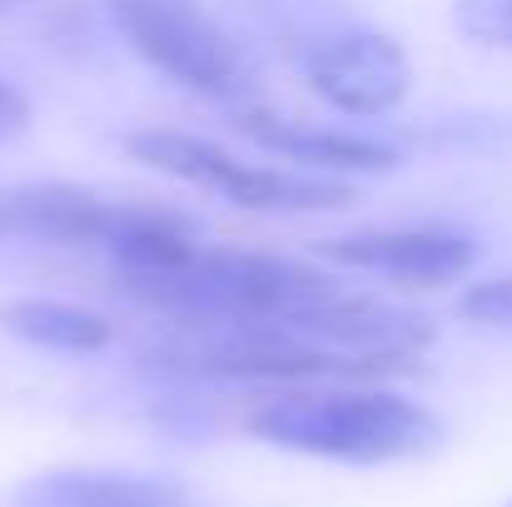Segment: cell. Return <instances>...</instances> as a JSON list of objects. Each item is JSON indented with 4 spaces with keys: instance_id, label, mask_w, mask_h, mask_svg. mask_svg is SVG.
<instances>
[{
    "instance_id": "6da1fadb",
    "label": "cell",
    "mask_w": 512,
    "mask_h": 507,
    "mask_svg": "<svg viewBox=\"0 0 512 507\" xmlns=\"http://www.w3.org/2000/svg\"><path fill=\"white\" fill-rule=\"evenodd\" d=\"M120 289L184 329L284 319L339 284L299 259L254 249H189L165 269H120Z\"/></svg>"
},
{
    "instance_id": "7a4b0ae2",
    "label": "cell",
    "mask_w": 512,
    "mask_h": 507,
    "mask_svg": "<svg viewBox=\"0 0 512 507\" xmlns=\"http://www.w3.org/2000/svg\"><path fill=\"white\" fill-rule=\"evenodd\" d=\"M249 433L284 453L334 463H408L443 448L433 408L388 388H304L249 413Z\"/></svg>"
},
{
    "instance_id": "3957f363",
    "label": "cell",
    "mask_w": 512,
    "mask_h": 507,
    "mask_svg": "<svg viewBox=\"0 0 512 507\" xmlns=\"http://www.w3.org/2000/svg\"><path fill=\"white\" fill-rule=\"evenodd\" d=\"M145 368L170 378H224V383H319V378H383L378 368L334 353L284 319L259 324H209L160 338L140 353Z\"/></svg>"
},
{
    "instance_id": "277c9868",
    "label": "cell",
    "mask_w": 512,
    "mask_h": 507,
    "mask_svg": "<svg viewBox=\"0 0 512 507\" xmlns=\"http://www.w3.org/2000/svg\"><path fill=\"white\" fill-rule=\"evenodd\" d=\"M105 10L130 40V50L160 75H170L174 85L199 90L209 100L249 95V60L204 0H105Z\"/></svg>"
},
{
    "instance_id": "5b68a950",
    "label": "cell",
    "mask_w": 512,
    "mask_h": 507,
    "mask_svg": "<svg viewBox=\"0 0 512 507\" xmlns=\"http://www.w3.org/2000/svg\"><path fill=\"white\" fill-rule=\"evenodd\" d=\"M309 85L343 115H388L408 100L413 65L383 30H343L309 55Z\"/></svg>"
},
{
    "instance_id": "8992f818",
    "label": "cell",
    "mask_w": 512,
    "mask_h": 507,
    "mask_svg": "<svg viewBox=\"0 0 512 507\" xmlns=\"http://www.w3.org/2000/svg\"><path fill=\"white\" fill-rule=\"evenodd\" d=\"M319 254L343 269H368L413 289L453 284L478 264V244L458 229H358L319 244Z\"/></svg>"
},
{
    "instance_id": "52a82bcc",
    "label": "cell",
    "mask_w": 512,
    "mask_h": 507,
    "mask_svg": "<svg viewBox=\"0 0 512 507\" xmlns=\"http://www.w3.org/2000/svg\"><path fill=\"white\" fill-rule=\"evenodd\" d=\"M125 204L100 199L80 184L40 179L0 189V239H35V244H95L110 249Z\"/></svg>"
},
{
    "instance_id": "ba28073f",
    "label": "cell",
    "mask_w": 512,
    "mask_h": 507,
    "mask_svg": "<svg viewBox=\"0 0 512 507\" xmlns=\"http://www.w3.org/2000/svg\"><path fill=\"white\" fill-rule=\"evenodd\" d=\"M254 145H264L269 155L279 160H294V165L309 169H334V174H383V169L398 165V155L378 140H363V135H343V130H309V125H294V120H279L269 110H244L234 120Z\"/></svg>"
},
{
    "instance_id": "9c48e42d",
    "label": "cell",
    "mask_w": 512,
    "mask_h": 507,
    "mask_svg": "<svg viewBox=\"0 0 512 507\" xmlns=\"http://www.w3.org/2000/svg\"><path fill=\"white\" fill-rule=\"evenodd\" d=\"M15 507H189V498L160 483V478H135V473H90V468H60L40 473L15 488Z\"/></svg>"
},
{
    "instance_id": "30bf717a",
    "label": "cell",
    "mask_w": 512,
    "mask_h": 507,
    "mask_svg": "<svg viewBox=\"0 0 512 507\" xmlns=\"http://www.w3.org/2000/svg\"><path fill=\"white\" fill-rule=\"evenodd\" d=\"M214 194H224L239 209H264V214H319V209H343L353 199V189L339 179H319V174H294V169H269V165H244L229 155V165L219 174Z\"/></svg>"
},
{
    "instance_id": "8fae6325",
    "label": "cell",
    "mask_w": 512,
    "mask_h": 507,
    "mask_svg": "<svg viewBox=\"0 0 512 507\" xmlns=\"http://www.w3.org/2000/svg\"><path fill=\"white\" fill-rule=\"evenodd\" d=\"M0 329L55 353H100L110 343V324L95 309L60 299H10L0 304Z\"/></svg>"
},
{
    "instance_id": "7c38bea8",
    "label": "cell",
    "mask_w": 512,
    "mask_h": 507,
    "mask_svg": "<svg viewBox=\"0 0 512 507\" xmlns=\"http://www.w3.org/2000/svg\"><path fill=\"white\" fill-rule=\"evenodd\" d=\"M453 25L468 40H478V45L512 50V0H458L453 5Z\"/></svg>"
},
{
    "instance_id": "4fadbf2b",
    "label": "cell",
    "mask_w": 512,
    "mask_h": 507,
    "mask_svg": "<svg viewBox=\"0 0 512 507\" xmlns=\"http://www.w3.org/2000/svg\"><path fill=\"white\" fill-rule=\"evenodd\" d=\"M458 314L483 329H512V279H488L458 299Z\"/></svg>"
},
{
    "instance_id": "5bb4252c",
    "label": "cell",
    "mask_w": 512,
    "mask_h": 507,
    "mask_svg": "<svg viewBox=\"0 0 512 507\" xmlns=\"http://www.w3.org/2000/svg\"><path fill=\"white\" fill-rule=\"evenodd\" d=\"M25 125H30V105H25V95H20L10 80H0V140H15Z\"/></svg>"
},
{
    "instance_id": "9a60e30c",
    "label": "cell",
    "mask_w": 512,
    "mask_h": 507,
    "mask_svg": "<svg viewBox=\"0 0 512 507\" xmlns=\"http://www.w3.org/2000/svg\"><path fill=\"white\" fill-rule=\"evenodd\" d=\"M0 5H20V0H0Z\"/></svg>"
}]
</instances>
